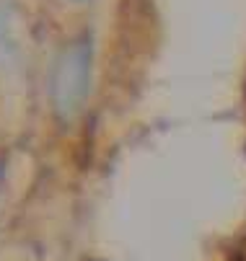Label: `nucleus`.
Returning <instances> with one entry per match:
<instances>
[{
    "label": "nucleus",
    "instance_id": "1",
    "mask_svg": "<svg viewBox=\"0 0 246 261\" xmlns=\"http://www.w3.org/2000/svg\"><path fill=\"white\" fill-rule=\"evenodd\" d=\"M91 88V44L78 39L67 44L55 60L50 75L52 106L62 119H73L83 109Z\"/></svg>",
    "mask_w": 246,
    "mask_h": 261
},
{
    "label": "nucleus",
    "instance_id": "2",
    "mask_svg": "<svg viewBox=\"0 0 246 261\" xmlns=\"http://www.w3.org/2000/svg\"><path fill=\"white\" fill-rule=\"evenodd\" d=\"M73 3H88V0H73Z\"/></svg>",
    "mask_w": 246,
    "mask_h": 261
}]
</instances>
